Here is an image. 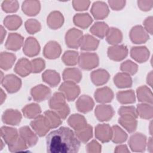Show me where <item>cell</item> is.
I'll list each match as a JSON object with an SVG mask.
<instances>
[{"mask_svg":"<svg viewBox=\"0 0 153 153\" xmlns=\"http://www.w3.org/2000/svg\"><path fill=\"white\" fill-rule=\"evenodd\" d=\"M80 145L75 133L66 127L51 131L46 137L47 152L50 153L78 152Z\"/></svg>","mask_w":153,"mask_h":153,"instance_id":"cell-1","label":"cell"},{"mask_svg":"<svg viewBox=\"0 0 153 153\" xmlns=\"http://www.w3.org/2000/svg\"><path fill=\"white\" fill-rule=\"evenodd\" d=\"M118 114L121 115L118 122L126 130L131 133L136 130L137 113L133 106H122L119 109Z\"/></svg>","mask_w":153,"mask_h":153,"instance_id":"cell-2","label":"cell"},{"mask_svg":"<svg viewBox=\"0 0 153 153\" xmlns=\"http://www.w3.org/2000/svg\"><path fill=\"white\" fill-rule=\"evenodd\" d=\"M65 96L60 93H55L50 101V107L60 117L65 119L69 113V108L65 103Z\"/></svg>","mask_w":153,"mask_h":153,"instance_id":"cell-3","label":"cell"},{"mask_svg":"<svg viewBox=\"0 0 153 153\" xmlns=\"http://www.w3.org/2000/svg\"><path fill=\"white\" fill-rule=\"evenodd\" d=\"M78 63L81 68L90 70L99 65V58L95 53H84L79 57Z\"/></svg>","mask_w":153,"mask_h":153,"instance_id":"cell-4","label":"cell"},{"mask_svg":"<svg viewBox=\"0 0 153 153\" xmlns=\"http://www.w3.org/2000/svg\"><path fill=\"white\" fill-rule=\"evenodd\" d=\"M59 91L69 101H73L79 94L80 90L74 82L66 81L59 87Z\"/></svg>","mask_w":153,"mask_h":153,"instance_id":"cell-5","label":"cell"},{"mask_svg":"<svg viewBox=\"0 0 153 153\" xmlns=\"http://www.w3.org/2000/svg\"><path fill=\"white\" fill-rule=\"evenodd\" d=\"M2 86L10 93H13L17 91L22 85L21 79L13 74L7 75L4 76L1 81Z\"/></svg>","mask_w":153,"mask_h":153,"instance_id":"cell-6","label":"cell"},{"mask_svg":"<svg viewBox=\"0 0 153 153\" xmlns=\"http://www.w3.org/2000/svg\"><path fill=\"white\" fill-rule=\"evenodd\" d=\"M82 37V31L75 28H72L69 30L66 34V44L70 48H78L79 47Z\"/></svg>","mask_w":153,"mask_h":153,"instance_id":"cell-7","label":"cell"},{"mask_svg":"<svg viewBox=\"0 0 153 153\" xmlns=\"http://www.w3.org/2000/svg\"><path fill=\"white\" fill-rule=\"evenodd\" d=\"M30 126L39 136H44L49 130V126L44 116L38 115L30 123Z\"/></svg>","mask_w":153,"mask_h":153,"instance_id":"cell-8","label":"cell"},{"mask_svg":"<svg viewBox=\"0 0 153 153\" xmlns=\"http://www.w3.org/2000/svg\"><path fill=\"white\" fill-rule=\"evenodd\" d=\"M108 54L109 59L115 61H120L127 56L128 49L123 45H114L109 47Z\"/></svg>","mask_w":153,"mask_h":153,"instance_id":"cell-9","label":"cell"},{"mask_svg":"<svg viewBox=\"0 0 153 153\" xmlns=\"http://www.w3.org/2000/svg\"><path fill=\"white\" fill-rule=\"evenodd\" d=\"M91 12L96 19H103L108 15L109 8L105 2L96 1L93 4Z\"/></svg>","mask_w":153,"mask_h":153,"instance_id":"cell-10","label":"cell"},{"mask_svg":"<svg viewBox=\"0 0 153 153\" xmlns=\"http://www.w3.org/2000/svg\"><path fill=\"white\" fill-rule=\"evenodd\" d=\"M114 114L113 108L109 105H100L95 109V115L99 121H105L111 119Z\"/></svg>","mask_w":153,"mask_h":153,"instance_id":"cell-11","label":"cell"},{"mask_svg":"<svg viewBox=\"0 0 153 153\" xmlns=\"http://www.w3.org/2000/svg\"><path fill=\"white\" fill-rule=\"evenodd\" d=\"M96 137L102 142H107L112 139V129L108 124H99L96 127Z\"/></svg>","mask_w":153,"mask_h":153,"instance_id":"cell-12","label":"cell"},{"mask_svg":"<svg viewBox=\"0 0 153 153\" xmlns=\"http://www.w3.org/2000/svg\"><path fill=\"white\" fill-rule=\"evenodd\" d=\"M130 39L135 44H142L149 39L146 31L140 26H136L133 27L130 33Z\"/></svg>","mask_w":153,"mask_h":153,"instance_id":"cell-13","label":"cell"},{"mask_svg":"<svg viewBox=\"0 0 153 153\" xmlns=\"http://www.w3.org/2000/svg\"><path fill=\"white\" fill-rule=\"evenodd\" d=\"M146 142L145 136L141 133H136L132 135L128 142L131 149L133 151H143L145 150Z\"/></svg>","mask_w":153,"mask_h":153,"instance_id":"cell-14","label":"cell"},{"mask_svg":"<svg viewBox=\"0 0 153 153\" xmlns=\"http://www.w3.org/2000/svg\"><path fill=\"white\" fill-rule=\"evenodd\" d=\"M2 121L10 125H18L22 119L20 112L14 109H7L4 112L2 117Z\"/></svg>","mask_w":153,"mask_h":153,"instance_id":"cell-15","label":"cell"},{"mask_svg":"<svg viewBox=\"0 0 153 153\" xmlns=\"http://www.w3.org/2000/svg\"><path fill=\"white\" fill-rule=\"evenodd\" d=\"M23 43V38L16 33L9 34L5 42V47L8 50L17 51L20 48Z\"/></svg>","mask_w":153,"mask_h":153,"instance_id":"cell-16","label":"cell"},{"mask_svg":"<svg viewBox=\"0 0 153 153\" xmlns=\"http://www.w3.org/2000/svg\"><path fill=\"white\" fill-rule=\"evenodd\" d=\"M40 50V46L36 39L32 37L28 38L25 43L23 51L25 54L29 57L36 56Z\"/></svg>","mask_w":153,"mask_h":153,"instance_id":"cell-17","label":"cell"},{"mask_svg":"<svg viewBox=\"0 0 153 153\" xmlns=\"http://www.w3.org/2000/svg\"><path fill=\"white\" fill-rule=\"evenodd\" d=\"M50 89L42 85H37L31 90L32 97L37 102H41L47 99L50 95Z\"/></svg>","mask_w":153,"mask_h":153,"instance_id":"cell-18","label":"cell"},{"mask_svg":"<svg viewBox=\"0 0 153 153\" xmlns=\"http://www.w3.org/2000/svg\"><path fill=\"white\" fill-rule=\"evenodd\" d=\"M1 135L4 142L10 145L13 143L19 137L18 132L16 128L3 126L1 128Z\"/></svg>","mask_w":153,"mask_h":153,"instance_id":"cell-19","label":"cell"},{"mask_svg":"<svg viewBox=\"0 0 153 153\" xmlns=\"http://www.w3.org/2000/svg\"><path fill=\"white\" fill-rule=\"evenodd\" d=\"M60 46L56 42L50 41L44 47V54L48 59H56L60 56Z\"/></svg>","mask_w":153,"mask_h":153,"instance_id":"cell-20","label":"cell"},{"mask_svg":"<svg viewBox=\"0 0 153 153\" xmlns=\"http://www.w3.org/2000/svg\"><path fill=\"white\" fill-rule=\"evenodd\" d=\"M76 106L79 112L87 113L93 109L94 106V102L88 96L82 95L77 100Z\"/></svg>","mask_w":153,"mask_h":153,"instance_id":"cell-21","label":"cell"},{"mask_svg":"<svg viewBox=\"0 0 153 153\" xmlns=\"http://www.w3.org/2000/svg\"><path fill=\"white\" fill-rule=\"evenodd\" d=\"M94 97L97 102L108 103L111 102L114 97V94L109 88L103 87L96 90Z\"/></svg>","mask_w":153,"mask_h":153,"instance_id":"cell-22","label":"cell"},{"mask_svg":"<svg viewBox=\"0 0 153 153\" xmlns=\"http://www.w3.org/2000/svg\"><path fill=\"white\" fill-rule=\"evenodd\" d=\"M14 71L20 76H26L32 72L31 62H30L27 59H21L16 65Z\"/></svg>","mask_w":153,"mask_h":153,"instance_id":"cell-23","label":"cell"},{"mask_svg":"<svg viewBox=\"0 0 153 153\" xmlns=\"http://www.w3.org/2000/svg\"><path fill=\"white\" fill-rule=\"evenodd\" d=\"M20 136L25 141L27 145L29 146H33L38 141V137L27 126L22 127L19 130Z\"/></svg>","mask_w":153,"mask_h":153,"instance_id":"cell-24","label":"cell"},{"mask_svg":"<svg viewBox=\"0 0 153 153\" xmlns=\"http://www.w3.org/2000/svg\"><path fill=\"white\" fill-rule=\"evenodd\" d=\"M99 43V40L89 35H86L82 36L79 47L81 49L83 50H94L97 49Z\"/></svg>","mask_w":153,"mask_h":153,"instance_id":"cell-25","label":"cell"},{"mask_svg":"<svg viewBox=\"0 0 153 153\" xmlns=\"http://www.w3.org/2000/svg\"><path fill=\"white\" fill-rule=\"evenodd\" d=\"M109 78L108 72L104 69H97L91 74L92 82L96 85H101L107 82Z\"/></svg>","mask_w":153,"mask_h":153,"instance_id":"cell-26","label":"cell"},{"mask_svg":"<svg viewBox=\"0 0 153 153\" xmlns=\"http://www.w3.org/2000/svg\"><path fill=\"white\" fill-rule=\"evenodd\" d=\"M40 10V2L37 1H25L22 4L23 11L28 16H35Z\"/></svg>","mask_w":153,"mask_h":153,"instance_id":"cell-27","label":"cell"},{"mask_svg":"<svg viewBox=\"0 0 153 153\" xmlns=\"http://www.w3.org/2000/svg\"><path fill=\"white\" fill-rule=\"evenodd\" d=\"M63 23V17L59 11H53L47 17V25L53 29L60 27Z\"/></svg>","mask_w":153,"mask_h":153,"instance_id":"cell-28","label":"cell"},{"mask_svg":"<svg viewBox=\"0 0 153 153\" xmlns=\"http://www.w3.org/2000/svg\"><path fill=\"white\" fill-rule=\"evenodd\" d=\"M149 54V51L145 47H133L131 50L132 58L140 63L146 61L148 58Z\"/></svg>","mask_w":153,"mask_h":153,"instance_id":"cell-29","label":"cell"},{"mask_svg":"<svg viewBox=\"0 0 153 153\" xmlns=\"http://www.w3.org/2000/svg\"><path fill=\"white\" fill-rule=\"evenodd\" d=\"M63 78L66 81L78 82L82 78V74L78 69L67 68L63 72Z\"/></svg>","mask_w":153,"mask_h":153,"instance_id":"cell-30","label":"cell"},{"mask_svg":"<svg viewBox=\"0 0 153 153\" xmlns=\"http://www.w3.org/2000/svg\"><path fill=\"white\" fill-rule=\"evenodd\" d=\"M16 60V56L10 53L2 52L0 57V66L2 69L8 70L13 65Z\"/></svg>","mask_w":153,"mask_h":153,"instance_id":"cell-31","label":"cell"},{"mask_svg":"<svg viewBox=\"0 0 153 153\" xmlns=\"http://www.w3.org/2000/svg\"><path fill=\"white\" fill-rule=\"evenodd\" d=\"M68 123L75 131L84 128L87 125L85 118L79 114H73L71 115L68 119Z\"/></svg>","mask_w":153,"mask_h":153,"instance_id":"cell-32","label":"cell"},{"mask_svg":"<svg viewBox=\"0 0 153 153\" xmlns=\"http://www.w3.org/2000/svg\"><path fill=\"white\" fill-rule=\"evenodd\" d=\"M42 79L51 87H56L59 83L60 78L56 71L47 70L42 74Z\"/></svg>","mask_w":153,"mask_h":153,"instance_id":"cell-33","label":"cell"},{"mask_svg":"<svg viewBox=\"0 0 153 153\" xmlns=\"http://www.w3.org/2000/svg\"><path fill=\"white\" fill-rule=\"evenodd\" d=\"M114 83L118 88L131 87L132 80L130 75L127 74L119 73L114 77Z\"/></svg>","mask_w":153,"mask_h":153,"instance_id":"cell-34","label":"cell"},{"mask_svg":"<svg viewBox=\"0 0 153 153\" xmlns=\"http://www.w3.org/2000/svg\"><path fill=\"white\" fill-rule=\"evenodd\" d=\"M74 22L78 26L85 28L90 26L93 19L88 13L77 14L74 17Z\"/></svg>","mask_w":153,"mask_h":153,"instance_id":"cell-35","label":"cell"},{"mask_svg":"<svg viewBox=\"0 0 153 153\" xmlns=\"http://www.w3.org/2000/svg\"><path fill=\"white\" fill-rule=\"evenodd\" d=\"M109 30L108 26L103 22H97L94 23L90 29V32L94 35L103 38L106 35Z\"/></svg>","mask_w":153,"mask_h":153,"instance_id":"cell-36","label":"cell"},{"mask_svg":"<svg viewBox=\"0 0 153 153\" xmlns=\"http://www.w3.org/2000/svg\"><path fill=\"white\" fill-rule=\"evenodd\" d=\"M123 35L120 30L117 28L111 27L109 29L106 34V40L111 44H117L122 40Z\"/></svg>","mask_w":153,"mask_h":153,"instance_id":"cell-37","label":"cell"},{"mask_svg":"<svg viewBox=\"0 0 153 153\" xmlns=\"http://www.w3.org/2000/svg\"><path fill=\"white\" fill-rule=\"evenodd\" d=\"M4 24L8 29L15 30L22 25V19L16 15L8 16L4 19Z\"/></svg>","mask_w":153,"mask_h":153,"instance_id":"cell-38","label":"cell"},{"mask_svg":"<svg viewBox=\"0 0 153 153\" xmlns=\"http://www.w3.org/2000/svg\"><path fill=\"white\" fill-rule=\"evenodd\" d=\"M44 115L50 128H56L58 127L62 123L60 117L54 112L47 111L44 112Z\"/></svg>","mask_w":153,"mask_h":153,"instance_id":"cell-39","label":"cell"},{"mask_svg":"<svg viewBox=\"0 0 153 153\" xmlns=\"http://www.w3.org/2000/svg\"><path fill=\"white\" fill-rule=\"evenodd\" d=\"M117 97L118 102L123 104L132 103L135 102L134 93L132 90L120 91L117 93Z\"/></svg>","mask_w":153,"mask_h":153,"instance_id":"cell-40","label":"cell"},{"mask_svg":"<svg viewBox=\"0 0 153 153\" xmlns=\"http://www.w3.org/2000/svg\"><path fill=\"white\" fill-rule=\"evenodd\" d=\"M75 133L80 141L85 143L92 137V127L87 124L84 128L76 130Z\"/></svg>","mask_w":153,"mask_h":153,"instance_id":"cell-41","label":"cell"},{"mask_svg":"<svg viewBox=\"0 0 153 153\" xmlns=\"http://www.w3.org/2000/svg\"><path fill=\"white\" fill-rule=\"evenodd\" d=\"M137 93L139 101L146 103H152V93L151 90L146 87H141L137 88Z\"/></svg>","mask_w":153,"mask_h":153,"instance_id":"cell-42","label":"cell"},{"mask_svg":"<svg viewBox=\"0 0 153 153\" xmlns=\"http://www.w3.org/2000/svg\"><path fill=\"white\" fill-rule=\"evenodd\" d=\"M22 111L24 115L26 117L29 118H32L37 117L41 112L40 107L37 104L35 103L27 105L23 109Z\"/></svg>","mask_w":153,"mask_h":153,"instance_id":"cell-43","label":"cell"},{"mask_svg":"<svg viewBox=\"0 0 153 153\" xmlns=\"http://www.w3.org/2000/svg\"><path fill=\"white\" fill-rule=\"evenodd\" d=\"M112 129L113 135V136H112V139L114 142L122 143L126 140L127 135L121 128L117 126H114Z\"/></svg>","mask_w":153,"mask_h":153,"instance_id":"cell-44","label":"cell"},{"mask_svg":"<svg viewBox=\"0 0 153 153\" xmlns=\"http://www.w3.org/2000/svg\"><path fill=\"white\" fill-rule=\"evenodd\" d=\"M78 54L74 51H68L65 53L62 57V60L66 65H75L78 62Z\"/></svg>","mask_w":153,"mask_h":153,"instance_id":"cell-45","label":"cell"},{"mask_svg":"<svg viewBox=\"0 0 153 153\" xmlns=\"http://www.w3.org/2000/svg\"><path fill=\"white\" fill-rule=\"evenodd\" d=\"M137 113L143 118H151L152 117V105L146 104L138 105Z\"/></svg>","mask_w":153,"mask_h":153,"instance_id":"cell-46","label":"cell"},{"mask_svg":"<svg viewBox=\"0 0 153 153\" xmlns=\"http://www.w3.org/2000/svg\"><path fill=\"white\" fill-rule=\"evenodd\" d=\"M121 70L127 74L133 75L137 70V66L136 63L130 60L123 62L121 65Z\"/></svg>","mask_w":153,"mask_h":153,"instance_id":"cell-47","label":"cell"},{"mask_svg":"<svg viewBox=\"0 0 153 153\" xmlns=\"http://www.w3.org/2000/svg\"><path fill=\"white\" fill-rule=\"evenodd\" d=\"M25 27L27 31L30 34L35 33L41 29L40 23L35 19H30L25 23Z\"/></svg>","mask_w":153,"mask_h":153,"instance_id":"cell-48","label":"cell"},{"mask_svg":"<svg viewBox=\"0 0 153 153\" xmlns=\"http://www.w3.org/2000/svg\"><path fill=\"white\" fill-rule=\"evenodd\" d=\"M2 8L7 13H14L17 11L19 4L17 1H4L2 4Z\"/></svg>","mask_w":153,"mask_h":153,"instance_id":"cell-49","label":"cell"},{"mask_svg":"<svg viewBox=\"0 0 153 153\" xmlns=\"http://www.w3.org/2000/svg\"><path fill=\"white\" fill-rule=\"evenodd\" d=\"M32 72H41L45 67V62L41 59H35L31 61Z\"/></svg>","mask_w":153,"mask_h":153,"instance_id":"cell-50","label":"cell"},{"mask_svg":"<svg viewBox=\"0 0 153 153\" xmlns=\"http://www.w3.org/2000/svg\"><path fill=\"white\" fill-rule=\"evenodd\" d=\"M73 6L74 8L76 10H86L89 5L90 2L88 1H74L73 2Z\"/></svg>","mask_w":153,"mask_h":153,"instance_id":"cell-51","label":"cell"},{"mask_svg":"<svg viewBox=\"0 0 153 153\" xmlns=\"http://www.w3.org/2000/svg\"><path fill=\"white\" fill-rule=\"evenodd\" d=\"M108 3L110 7L114 10H120L125 6L126 1H109Z\"/></svg>","mask_w":153,"mask_h":153,"instance_id":"cell-52","label":"cell"},{"mask_svg":"<svg viewBox=\"0 0 153 153\" xmlns=\"http://www.w3.org/2000/svg\"><path fill=\"white\" fill-rule=\"evenodd\" d=\"M153 1H138V7L143 11H149L152 6Z\"/></svg>","mask_w":153,"mask_h":153,"instance_id":"cell-53","label":"cell"},{"mask_svg":"<svg viewBox=\"0 0 153 153\" xmlns=\"http://www.w3.org/2000/svg\"><path fill=\"white\" fill-rule=\"evenodd\" d=\"M152 17H148L144 22V25L146 30L151 34H152Z\"/></svg>","mask_w":153,"mask_h":153,"instance_id":"cell-54","label":"cell"},{"mask_svg":"<svg viewBox=\"0 0 153 153\" xmlns=\"http://www.w3.org/2000/svg\"><path fill=\"white\" fill-rule=\"evenodd\" d=\"M5 35H6V30L4 29L3 26H1V44L2 43V42L4 39Z\"/></svg>","mask_w":153,"mask_h":153,"instance_id":"cell-55","label":"cell"},{"mask_svg":"<svg viewBox=\"0 0 153 153\" xmlns=\"http://www.w3.org/2000/svg\"><path fill=\"white\" fill-rule=\"evenodd\" d=\"M5 97H6L5 93H4L2 89H1V104H2V103L5 99Z\"/></svg>","mask_w":153,"mask_h":153,"instance_id":"cell-56","label":"cell"},{"mask_svg":"<svg viewBox=\"0 0 153 153\" xmlns=\"http://www.w3.org/2000/svg\"><path fill=\"white\" fill-rule=\"evenodd\" d=\"M152 71L151 72V73L148 75L147 77V82L148 84H149L151 86H152Z\"/></svg>","mask_w":153,"mask_h":153,"instance_id":"cell-57","label":"cell"},{"mask_svg":"<svg viewBox=\"0 0 153 153\" xmlns=\"http://www.w3.org/2000/svg\"><path fill=\"white\" fill-rule=\"evenodd\" d=\"M3 145H4V143H3L2 140L1 139V150H2V149H3Z\"/></svg>","mask_w":153,"mask_h":153,"instance_id":"cell-58","label":"cell"}]
</instances>
